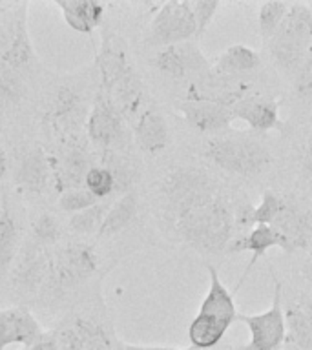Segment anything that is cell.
<instances>
[{"label": "cell", "mask_w": 312, "mask_h": 350, "mask_svg": "<svg viewBox=\"0 0 312 350\" xmlns=\"http://www.w3.org/2000/svg\"><path fill=\"white\" fill-rule=\"evenodd\" d=\"M131 137L141 152L148 155H157L168 146V122L155 106H148L131 124Z\"/></svg>", "instance_id": "cell-18"}, {"label": "cell", "mask_w": 312, "mask_h": 350, "mask_svg": "<svg viewBox=\"0 0 312 350\" xmlns=\"http://www.w3.org/2000/svg\"><path fill=\"white\" fill-rule=\"evenodd\" d=\"M232 117L234 120H243L252 131L257 133L279 130L283 126L279 117L278 100L257 92L250 93L248 97L235 104L232 108Z\"/></svg>", "instance_id": "cell-16"}, {"label": "cell", "mask_w": 312, "mask_h": 350, "mask_svg": "<svg viewBox=\"0 0 312 350\" xmlns=\"http://www.w3.org/2000/svg\"><path fill=\"white\" fill-rule=\"evenodd\" d=\"M287 339L300 350H312V319L298 303H290L285 308Z\"/></svg>", "instance_id": "cell-27"}, {"label": "cell", "mask_w": 312, "mask_h": 350, "mask_svg": "<svg viewBox=\"0 0 312 350\" xmlns=\"http://www.w3.org/2000/svg\"><path fill=\"white\" fill-rule=\"evenodd\" d=\"M51 177V164L42 148L33 146L26 150L16 166V185L27 196H40Z\"/></svg>", "instance_id": "cell-21"}, {"label": "cell", "mask_w": 312, "mask_h": 350, "mask_svg": "<svg viewBox=\"0 0 312 350\" xmlns=\"http://www.w3.org/2000/svg\"><path fill=\"white\" fill-rule=\"evenodd\" d=\"M97 202H101L97 197L93 196L92 191H88L84 186L82 188H75V190H68L64 193H60L59 206L60 210H64L68 213H79L84 212L88 208L95 206Z\"/></svg>", "instance_id": "cell-36"}, {"label": "cell", "mask_w": 312, "mask_h": 350, "mask_svg": "<svg viewBox=\"0 0 312 350\" xmlns=\"http://www.w3.org/2000/svg\"><path fill=\"white\" fill-rule=\"evenodd\" d=\"M97 267L99 259L92 245L75 241L59 246L53 254H49L48 281L44 288H51L53 292L77 288L97 272Z\"/></svg>", "instance_id": "cell-6"}, {"label": "cell", "mask_w": 312, "mask_h": 350, "mask_svg": "<svg viewBox=\"0 0 312 350\" xmlns=\"http://www.w3.org/2000/svg\"><path fill=\"white\" fill-rule=\"evenodd\" d=\"M223 186L210 172L199 166H177L159 180L157 193L163 219L170 221L177 213L185 212L205 201H210Z\"/></svg>", "instance_id": "cell-4"}, {"label": "cell", "mask_w": 312, "mask_h": 350, "mask_svg": "<svg viewBox=\"0 0 312 350\" xmlns=\"http://www.w3.org/2000/svg\"><path fill=\"white\" fill-rule=\"evenodd\" d=\"M0 57L16 71L29 68L31 64L35 53H33V44L29 38V31H27V4H18L10 38H8L5 48L0 51Z\"/></svg>", "instance_id": "cell-23"}, {"label": "cell", "mask_w": 312, "mask_h": 350, "mask_svg": "<svg viewBox=\"0 0 312 350\" xmlns=\"http://www.w3.org/2000/svg\"><path fill=\"white\" fill-rule=\"evenodd\" d=\"M152 64L164 77L174 81H196L212 70V62L205 57L196 42H181L155 51Z\"/></svg>", "instance_id": "cell-11"}, {"label": "cell", "mask_w": 312, "mask_h": 350, "mask_svg": "<svg viewBox=\"0 0 312 350\" xmlns=\"http://www.w3.org/2000/svg\"><path fill=\"white\" fill-rule=\"evenodd\" d=\"M289 8V2H263L259 5L257 26H259V37H261L263 42L267 44L274 37V33L278 31Z\"/></svg>", "instance_id": "cell-30"}, {"label": "cell", "mask_w": 312, "mask_h": 350, "mask_svg": "<svg viewBox=\"0 0 312 350\" xmlns=\"http://www.w3.org/2000/svg\"><path fill=\"white\" fill-rule=\"evenodd\" d=\"M24 93V81L22 73L11 68L2 57H0V103L11 104L18 103V98Z\"/></svg>", "instance_id": "cell-33"}, {"label": "cell", "mask_w": 312, "mask_h": 350, "mask_svg": "<svg viewBox=\"0 0 312 350\" xmlns=\"http://www.w3.org/2000/svg\"><path fill=\"white\" fill-rule=\"evenodd\" d=\"M274 64L281 71L300 68L312 48V10L307 4H290L281 26L267 42Z\"/></svg>", "instance_id": "cell-5"}, {"label": "cell", "mask_w": 312, "mask_h": 350, "mask_svg": "<svg viewBox=\"0 0 312 350\" xmlns=\"http://www.w3.org/2000/svg\"><path fill=\"white\" fill-rule=\"evenodd\" d=\"M51 175L55 179V188L59 191L75 190L84 186L86 174L92 168V159L81 146H70V150L57 161L51 163Z\"/></svg>", "instance_id": "cell-22"}, {"label": "cell", "mask_w": 312, "mask_h": 350, "mask_svg": "<svg viewBox=\"0 0 312 350\" xmlns=\"http://www.w3.org/2000/svg\"><path fill=\"white\" fill-rule=\"evenodd\" d=\"M307 279H309V281H311V283H312V265L309 268H307Z\"/></svg>", "instance_id": "cell-46"}, {"label": "cell", "mask_w": 312, "mask_h": 350, "mask_svg": "<svg viewBox=\"0 0 312 350\" xmlns=\"http://www.w3.org/2000/svg\"><path fill=\"white\" fill-rule=\"evenodd\" d=\"M294 92L298 97H312V48L309 49L305 60L294 73Z\"/></svg>", "instance_id": "cell-37"}, {"label": "cell", "mask_w": 312, "mask_h": 350, "mask_svg": "<svg viewBox=\"0 0 312 350\" xmlns=\"http://www.w3.org/2000/svg\"><path fill=\"white\" fill-rule=\"evenodd\" d=\"M109 206H112V202L101 201L95 206L84 210V212L73 213L70 219V228L79 235L97 234L104 217H106V213H108Z\"/></svg>", "instance_id": "cell-31"}, {"label": "cell", "mask_w": 312, "mask_h": 350, "mask_svg": "<svg viewBox=\"0 0 312 350\" xmlns=\"http://www.w3.org/2000/svg\"><path fill=\"white\" fill-rule=\"evenodd\" d=\"M272 228H276L283 235L289 245L290 252L307 250L312 243V213L300 204L285 199L283 210L279 212L278 219L272 223Z\"/></svg>", "instance_id": "cell-17"}, {"label": "cell", "mask_w": 312, "mask_h": 350, "mask_svg": "<svg viewBox=\"0 0 312 350\" xmlns=\"http://www.w3.org/2000/svg\"><path fill=\"white\" fill-rule=\"evenodd\" d=\"M68 26L82 35H92L104 16V4L95 0H55Z\"/></svg>", "instance_id": "cell-24"}, {"label": "cell", "mask_w": 312, "mask_h": 350, "mask_svg": "<svg viewBox=\"0 0 312 350\" xmlns=\"http://www.w3.org/2000/svg\"><path fill=\"white\" fill-rule=\"evenodd\" d=\"M27 350H59V347H57V341H55L53 336H44L40 341H37L31 349Z\"/></svg>", "instance_id": "cell-41"}, {"label": "cell", "mask_w": 312, "mask_h": 350, "mask_svg": "<svg viewBox=\"0 0 312 350\" xmlns=\"http://www.w3.org/2000/svg\"><path fill=\"white\" fill-rule=\"evenodd\" d=\"M303 172H305L307 177L312 179V133L307 139L305 144V153H303Z\"/></svg>", "instance_id": "cell-40"}, {"label": "cell", "mask_w": 312, "mask_h": 350, "mask_svg": "<svg viewBox=\"0 0 312 350\" xmlns=\"http://www.w3.org/2000/svg\"><path fill=\"white\" fill-rule=\"evenodd\" d=\"M179 111L190 128L205 135H221V131L229 130L234 122L232 109L219 106V104L183 100L179 104Z\"/></svg>", "instance_id": "cell-19"}, {"label": "cell", "mask_w": 312, "mask_h": 350, "mask_svg": "<svg viewBox=\"0 0 312 350\" xmlns=\"http://www.w3.org/2000/svg\"><path fill=\"white\" fill-rule=\"evenodd\" d=\"M207 270L210 278L207 295L188 327V339L192 347L197 350L213 349L239 316L235 308L234 295L223 284L218 270L210 265Z\"/></svg>", "instance_id": "cell-2"}, {"label": "cell", "mask_w": 312, "mask_h": 350, "mask_svg": "<svg viewBox=\"0 0 312 350\" xmlns=\"http://www.w3.org/2000/svg\"><path fill=\"white\" fill-rule=\"evenodd\" d=\"M33 241L37 245L48 248V246L57 245V241L60 239L62 235V230H60V224L57 221V217H53L51 213H42L38 215L37 221L33 223L31 228Z\"/></svg>", "instance_id": "cell-34"}, {"label": "cell", "mask_w": 312, "mask_h": 350, "mask_svg": "<svg viewBox=\"0 0 312 350\" xmlns=\"http://www.w3.org/2000/svg\"><path fill=\"white\" fill-rule=\"evenodd\" d=\"M172 350H197V349H194V347H188V349H172Z\"/></svg>", "instance_id": "cell-47"}, {"label": "cell", "mask_w": 312, "mask_h": 350, "mask_svg": "<svg viewBox=\"0 0 312 350\" xmlns=\"http://www.w3.org/2000/svg\"><path fill=\"white\" fill-rule=\"evenodd\" d=\"M84 188L88 191H92L99 201H106L108 197L117 193V183H115L114 174L103 164L101 166L93 164L90 168V172L86 174V179H84Z\"/></svg>", "instance_id": "cell-32"}, {"label": "cell", "mask_w": 312, "mask_h": 350, "mask_svg": "<svg viewBox=\"0 0 312 350\" xmlns=\"http://www.w3.org/2000/svg\"><path fill=\"white\" fill-rule=\"evenodd\" d=\"M42 338V328L29 310L22 306L0 310V350L13 345H22L27 350Z\"/></svg>", "instance_id": "cell-15"}, {"label": "cell", "mask_w": 312, "mask_h": 350, "mask_svg": "<svg viewBox=\"0 0 312 350\" xmlns=\"http://www.w3.org/2000/svg\"><path fill=\"white\" fill-rule=\"evenodd\" d=\"M261 64L259 53L256 49L248 48L245 44H232L219 55L212 64V70L223 75L246 77L256 71Z\"/></svg>", "instance_id": "cell-25"}, {"label": "cell", "mask_w": 312, "mask_h": 350, "mask_svg": "<svg viewBox=\"0 0 312 350\" xmlns=\"http://www.w3.org/2000/svg\"><path fill=\"white\" fill-rule=\"evenodd\" d=\"M5 174H8V155H5V152L0 148V183H2V179L5 177Z\"/></svg>", "instance_id": "cell-43"}, {"label": "cell", "mask_w": 312, "mask_h": 350, "mask_svg": "<svg viewBox=\"0 0 312 350\" xmlns=\"http://www.w3.org/2000/svg\"><path fill=\"white\" fill-rule=\"evenodd\" d=\"M49 272L48 248L37 245L35 241L26 243L22 248L15 265L11 267V284L16 294L24 297L42 294Z\"/></svg>", "instance_id": "cell-12"}, {"label": "cell", "mask_w": 312, "mask_h": 350, "mask_svg": "<svg viewBox=\"0 0 312 350\" xmlns=\"http://www.w3.org/2000/svg\"><path fill=\"white\" fill-rule=\"evenodd\" d=\"M272 248H279V250L289 252V245H287V239L283 235L279 234L278 230L272 228V226H265V224H259V226H254V228L245 235H235L232 243L226 248V254H243V252H248L250 254V261L246 265V268L241 273V279L235 283L234 294L239 292V288L243 286V283L248 278V273L252 272V268L256 267V262L265 257L268 250Z\"/></svg>", "instance_id": "cell-13"}, {"label": "cell", "mask_w": 312, "mask_h": 350, "mask_svg": "<svg viewBox=\"0 0 312 350\" xmlns=\"http://www.w3.org/2000/svg\"><path fill=\"white\" fill-rule=\"evenodd\" d=\"M88 113L79 93L70 88H60L51 104L49 120L60 135H73L81 126L86 128Z\"/></svg>", "instance_id": "cell-20"}, {"label": "cell", "mask_w": 312, "mask_h": 350, "mask_svg": "<svg viewBox=\"0 0 312 350\" xmlns=\"http://www.w3.org/2000/svg\"><path fill=\"white\" fill-rule=\"evenodd\" d=\"M125 350H172L166 347H125Z\"/></svg>", "instance_id": "cell-44"}, {"label": "cell", "mask_w": 312, "mask_h": 350, "mask_svg": "<svg viewBox=\"0 0 312 350\" xmlns=\"http://www.w3.org/2000/svg\"><path fill=\"white\" fill-rule=\"evenodd\" d=\"M86 133L93 146L103 152H122L133 139L126 119L103 90H99L88 111Z\"/></svg>", "instance_id": "cell-7"}, {"label": "cell", "mask_w": 312, "mask_h": 350, "mask_svg": "<svg viewBox=\"0 0 312 350\" xmlns=\"http://www.w3.org/2000/svg\"><path fill=\"white\" fill-rule=\"evenodd\" d=\"M219 8H221V4L216 2V0H196V2H192V10H194V16H196L197 37H201L203 33L207 31L208 24L212 22Z\"/></svg>", "instance_id": "cell-38"}, {"label": "cell", "mask_w": 312, "mask_h": 350, "mask_svg": "<svg viewBox=\"0 0 312 350\" xmlns=\"http://www.w3.org/2000/svg\"><path fill=\"white\" fill-rule=\"evenodd\" d=\"M274 292L272 303L265 312L259 314H239V319L250 334L245 350H279L287 341V321L283 310V283L272 275Z\"/></svg>", "instance_id": "cell-9"}, {"label": "cell", "mask_w": 312, "mask_h": 350, "mask_svg": "<svg viewBox=\"0 0 312 350\" xmlns=\"http://www.w3.org/2000/svg\"><path fill=\"white\" fill-rule=\"evenodd\" d=\"M205 155L218 168L239 177H257L274 163L272 152L256 135L221 133L205 142Z\"/></svg>", "instance_id": "cell-3"}, {"label": "cell", "mask_w": 312, "mask_h": 350, "mask_svg": "<svg viewBox=\"0 0 312 350\" xmlns=\"http://www.w3.org/2000/svg\"><path fill=\"white\" fill-rule=\"evenodd\" d=\"M133 70L125 38L104 29L101 49L97 53V71L101 77V90L109 92L128 71Z\"/></svg>", "instance_id": "cell-14"}, {"label": "cell", "mask_w": 312, "mask_h": 350, "mask_svg": "<svg viewBox=\"0 0 312 350\" xmlns=\"http://www.w3.org/2000/svg\"><path fill=\"white\" fill-rule=\"evenodd\" d=\"M194 37H197V26L192 2L170 0L159 5L153 13L144 42L148 48L161 49L174 44L190 42Z\"/></svg>", "instance_id": "cell-8"}, {"label": "cell", "mask_w": 312, "mask_h": 350, "mask_svg": "<svg viewBox=\"0 0 312 350\" xmlns=\"http://www.w3.org/2000/svg\"><path fill=\"white\" fill-rule=\"evenodd\" d=\"M16 243H18V226L11 215L10 206H5L4 215L0 219V278L13 267Z\"/></svg>", "instance_id": "cell-28"}, {"label": "cell", "mask_w": 312, "mask_h": 350, "mask_svg": "<svg viewBox=\"0 0 312 350\" xmlns=\"http://www.w3.org/2000/svg\"><path fill=\"white\" fill-rule=\"evenodd\" d=\"M70 325L79 334L84 350H112V339L103 325L84 317H75Z\"/></svg>", "instance_id": "cell-29"}, {"label": "cell", "mask_w": 312, "mask_h": 350, "mask_svg": "<svg viewBox=\"0 0 312 350\" xmlns=\"http://www.w3.org/2000/svg\"><path fill=\"white\" fill-rule=\"evenodd\" d=\"M298 305H300L301 308H303V310L309 314V317L312 319V292H311V294L301 295L300 299H298Z\"/></svg>", "instance_id": "cell-42"}, {"label": "cell", "mask_w": 312, "mask_h": 350, "mask_svg": "<svg viewBox=\"0 0 312 350\" xmlns=\"http://www.w3.org/2000/svg\"><path fill=\"white\" fill-rule=\"evenodd\" d=\"M250 93H254V86L246 77L223 75V73L210 70L207 75L188 82L185 100L212 103L232 109Z\"/></svg>", "instance_id": "cell-10"}, {"label": "cell", "mask_w": 312, "mask_h": 350, "mask_svg": "<svg viewBox=\"0 0 312 350\" xmlns=\"http://www.w3.org/2000/svg\"><path fill=\"white\" fill-rule=\"evenodd\" d=\"M53 338L57 341L59 350H84L79 334L75 332V328L71 327V325H66V327L60 328Z\"/></svg>", "instance_id": "cell-39"}, {"label": "cell", "mask_w": 312, "mask_h": 350, "mask_svg": "<svg viewBox=\"0 0 312 350\" xmlns=\"http://www.w3.org/2000/svg\"><path fill=\"white\" fill-rule=\"evenodd\" d=\"M5 206H8V202H5L4 199H2V196H0V219H2V215H4Z\"/></svg>", "instance_id": "cell-45"}, {"label": "cell", "mask_w": 312, "mask_h": 350, "mask_svg": "<svg viewBox=\"0 0 312 350\" xmlns=\"http://www.w3.org/2000/svg\"><path fill=\"white\" fill-rule=\"evenodd\" d=\"M285 199L274 193L272 190H265L261 196V201L254 208V226L265 224L272 226V223L278 219L279 212L283 210Z\"/></svg>", "instance_id": "cell-35"}, {"label": "cell", "mask_w": 312, "mask_h": 350, "mask_svg": "<svg viewBox=\"0 0 312 350\" xmlns=\"http://www.w3.org/2000/svg\"><path fill=\"white\" fill-rule=\"evenodd\" d=\"M137 210H139V201H137V193L133 190L120 196L117 201L112 202L106 217H104L97 235L101 239H109L120 234L122 230L130 226L137 217Z\"/></svg>", "instance_id": "cell-26"}, {"label": "cell", "mask_w": 312, "mask_h": 350, "mask_svg": "<svg viewBox=\"0 0 312 350\" xmlns=\"http://www.w3.org/2000/svg\"><path fill=\"white\" fill-rule=\"evenodd\" d=\"M166 224L185 245L199 254H226V248L235 237L234 197H230L223 188L210 201L177 213Z\"/></svg>", "instance_id": "cell-1"}]
</instances>
